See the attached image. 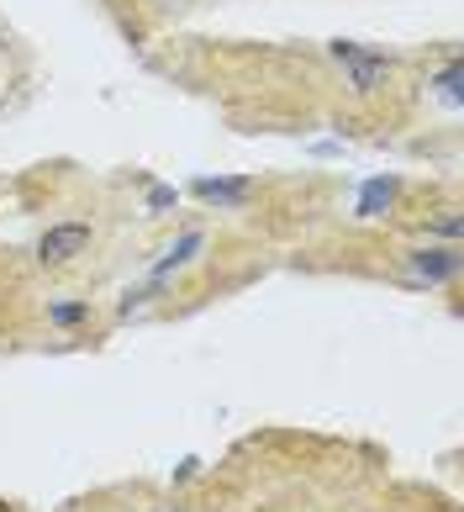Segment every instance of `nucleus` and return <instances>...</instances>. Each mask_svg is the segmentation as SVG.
<instances>
[{
  "label": "nucleus",
  "mask_w": 464,
  "mask_h": 512,
  "mask_svg": "<svg viewBox=\"0 0 464 512\" xmlns=\"http://www.w3.org/2000/svg\"><path fill=\"white\" fill-rule=\"evenodd\" d=\"M327 53L343 64L348 85H354V96H375V90L385 85V74H391V59H385L380 48H364V43H348V37H333L327 43Z\"/></svg>",
  "instance_id": "f257e3e1"
},
{
  "label": "nucleus",
  "mask_w": 464,
  "mask_h": 512,
  "mask_svg": "<svg viewBox=\"0 0 464 512\" xmlns=\"http://www.w3.org/2000/svg\"><path fill=\"white\" fill-rule=\"evenodd\" d=\"M90 222H53L43 238H37V264H48V270H58V264H74L80 254H90Z\"/></svg>",
  "instance_id": "f03ea898"
},
{
  "label": "nucleus",
  "mask_w": 464,
  "mask_h": 512,
  "mask_svg": "<svg viewBox=\"0 0 464 512\" xmlns=\"http://www.w3.org/2000/svg\"><path fill=\"white\" fill-rule=\"evenodd\" d=\"M190 196L217 206V212H243L248 196H254V180L248 175H196L190 180Z\"/></svg>",
  "instance_id": "7ed1b4c3"
},
{
  "label": "nucleus",
  "mask_w": 464,
  "mask_h": 512,
  "mask_svg": "<svg viewBox=\"0 0 464 512\" xmlns=\"http://www.w3.org/2000/svg\"><path fill=\"white\" fill-rule=\"evenodd\" d=\"M459 243H443V249H412L406 254V270H412L417 286H443V280L459 275Z\"/></svg>",
  "instance_id": "20e7f679"
},
{
  "label": "nucleus",
  "mask_w": 464,
  "mask_h": 512,
  "mask_svg": "<svg viewBox=\"0 0 464 512\" xmlns=\"http://www.w3.org/2000/svg\"><path fill=\"white\" fill-rule=\"evenodd\" d=\"M201 249H206V233H201V227H185V233L174 238L159 259H153V275L148 280H174L180 270H190V264L201 259Z\"/></svg>",
  "instance_id": "39448f33"
},
{
  "label": "nucleus",
  "mask_w": 464,
  "mask_h": 512,
  "mask_svg": "<svg viewBox=\"0 0 464 512\" xmlns=\"http://www.w3.org/2000/svg\"><path fill=\"white\" fill-rule=\"evenodd\" d=\"M396 191H401V180H385V175L364 180V185H359V201H354V217H359V222L385 217V212L396 206Z\"/></svg>",
  "instance_id": "423d86ee"
},
{
  "label": "nucleus",
  "mask_w": 464,
  "mask_h": 512,
  "mask_svg": "<svg viewBox=\"0 0 464 512\" xmlns=\"http://www.w3.org/2000/svg\"><path fill=\"white\" fill-rule=\"evenodd\" d=\"M169 291V280H143V286H132L122 291V301H116V322H132V317H143L153 301H159Z\"/></svg>",
  "instance_id": "0eeeda50"
},
{
  "label": "nucleus",
  "mask_w": 464,
  "mask_h": 512,
  "mask_svg": "<svg viewBox=\"0 0 464 512\" xmlns=\"http://www.w3.org/2000/svg\"><path fill=\"white\" fill-rule=\"evenodd\" d=\"M48 328H58V333H80V328H90V301H85V296H74V301H48Z\"/></svg>",
  "instance_id": "6e6552de"
},
{
  "label": "nucleus",
  "mask_w": 464,
  "mask_h": 512,
  "mask_svg": "<svg viewBox=\"0 0 464 512\" xmlns=\"http://www.w3.org/2000/svg\"><path fill=\"white\" fill-rule=\"evenodd\" d=\"M433 96L443 101V106H449V111H459V64H443L438 74H433Z\"/></svg>",
  "instance_id": "1a4fd4ad"
},
{
  "label": "nucleus",
  "mask_w": 464,
  "mask_h": 512,
  "mask_svg": "<svg viewBox=\"0 0 464 512\" xmlns=\"http://www.w3.org/2000/svg\"><path fill=\"white\" fill-rule=\"evenodd\" d=\"M174 206H180V191H174V185H148V196H143L148 217H169Z\"/></svg>",
  "instance_id": "9d476101"
},
{
  "label": "nucleus",
  "mask_w": 464,
  "mask_h": 512,
  "mask_svg": "<svg viewBox=\"0 0 464 512\" xmlns=\"http://www.w3.org/2000/svg\"><path fill=\"white\" fill-rule=\"evenodd\" d=\"M428 233H438V238H449V243H454V238H459V217H454V212H443L438 222H428Z\"/></svg>",
  "instance_id": "9b49d317"
}]
</instances>
